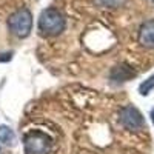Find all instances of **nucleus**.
<instances>
[{"label":"nucleus","mask_w":154,"mask_h":154,"mask_svg":"<svg viewBox=\"0 0 154 154\" xmlns=\"http://www.w3.org/2000/svg\"><path fill=\"white\" fill-rule=\"evenodd\" d=\"M66 26V22L63 14L57 8H46L40 12L38 17V31L42 35L46 37H54L63 32Z\"/></svg>","instance_id":"f257e3e1"},{"label":"nucleus","mask_w":154,"mask_h":154,"mask_svg":"<svg viewBox=\"0 0 154 154\" xmlns=\"http://www.w3.org/2000/svg\"><path fill=\"white\" fill-rule=\"evenodd\" d=\"M8 28L11 34H14L19 38L28 37L32 29V14L28 8H20L16 12H12L8 19Z\"/></svg>","instance_id":"f03ea898"},{"label":"nucleus","mask_w":154,"mask_h":154,"mask_svg":"<svg viewBox=\"0 0 154 154\" xmlns=\"http://www.w3.org/2000/svg\"><path fill=\"white\" fill-rule=\"evenodd\" d=\"M26 154H49L51 151V137L42 131H31L25 136L23 140Z\"/></svg>","instance_id":"7ed1b4c3"},{"label":"nucleus","mask_w":154,"mask_h":154,"mask_svg":"<svg viewBox=\"0 0 154 154\" xmlns=\"http://www.w3.org/2000/svg\"><path fill=\"white\" fill-rule=\"evenodd\" d=\"M119 120L126 130H130V131L142 130V128L145 126V119H143L142 112H140L136 106H131V105L120 109Z\"/></svg>","instance_id":"20e7f679"},{"label":"nucleus","mask_w":154,"mask_h":154,"mask_svg":"<svg viewBox=\"0 0 154 154\" xmlns=\"http://www.w3.org/2000/svg\"><path fill=\"white\" fill-rule=\"evenodd\" d=\"M139 43L145 48H154V20L145 22L139 31Z\"/></svg>","instance_id":"39448f33"},{"label":"nucleus","mask_w":154,"mask_h":154,"mask_svg":"<svg viewBox=\"0 0 154 154\" xmlns=\"http://www.w3.org/2000/svg\"><path fill=\"white\" fill-rule=\"evenodd\" d=\"M134 75H136L134 69H131L128 65H119V66L112 68L111 71V79L116 82H126Z\"/></svg>","instance_id":"423d86ee"},{"label":"nucleus","mask_w":154,"mask_h":154,"mask_svg":"<svg viewBox=\"0 0 154 154\" xmlns=\"http://www.w3.org/2000/svg\"><path fill=\"white\" fill-rule=\"evenodd\" d=\"M0 142L5 145H14L16 142V134L6 125H0Z\"/></svg>","instance_id":"0eeeda50"},{"label":"nucleus","mask_w":154,"mask_h":154,"mask_svg":"<svg viewBox=\"0 0 154 154\" xmlns=\"http://www.w3.org/2000/svg\"><path fill=\"white\" fill-rule=\"evenodd\" d=\"M126 2L128 0H94L96 6H99V8H109V9L123 6Z\"/></svg>","instance_id":"6e6552de"},{"label":"nucleus","mask_w":154,"mask_h":154,"mask_svg":"<svg viewBox=\"0 0 154 154\" xmlns=\"http://www.w3.org/2000/svg\"><path fill=\"white\" fill-rule=\"evenodd\" d=\"M154 89V74L152 75H149L146 80H143L142 83H140V86H139V93L142 94V96H148L151 91Z\"/></svg>","instance_id":"1a4fd4ad"},{"label":"nucleus","mask_w":154,"mask_h":154,"mask_svg":"<svg viewBox=\"0 0 154 154\" xmlns=\"http://www.w3.org/2000/svg\"><path fill=\"white\" fill-rule=\"evenodd\" d=\"M151 120H152V123H154V108H152V111H151Z\"/></svg>","instance_id":"9d476101"}]
</instances>
